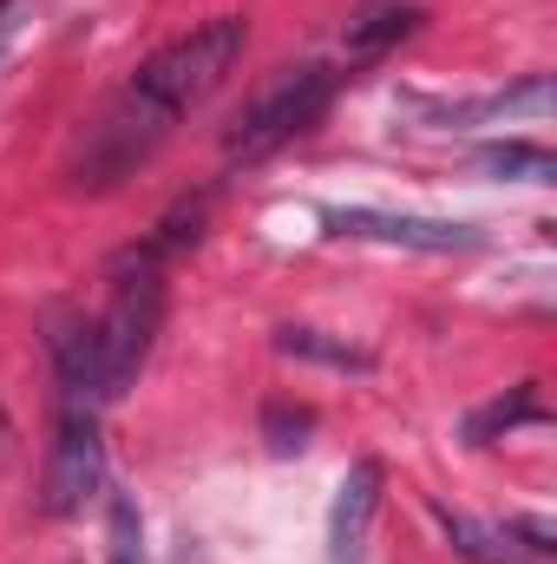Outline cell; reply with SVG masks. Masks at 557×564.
<instances>
[{
  "mask_svg": "<svg viewBox=\"0 0 557 564\" xmlns=\"http://www.w3.org/2000/svg\"><path fill=\"white\" fill-rule=\"evenodd\" d=\"M243 46H250V20L243 13H217L197 33L171 40L164 53H151L132 73V86L106 106V119L92 126V139H86L79 164H73V191H112L119 177H132L144 158L237 73Z\"/></svg>",
  "mask_w": 557,
  "mask_h": 564,
  "instance_id": "6da1fadb",
  "label": "cell"
},
{
  "mask_svg": "<svg viewBox=\"0 0 557 564\" xmlns=\"http://www.w3.org/2000/svg\"><path fill=\"white\" fill-rule=\"evenodd\" d=\"M164 270L171 263H157L144 243L132 250H119L112 263H106V315L92 322L99 328V368H106V401H119L132 381H139V368L151 361V341H157V328H164Z\"/></svg>",
  "mask_w": 557,
  "mask_h": 564,
  "instance_id": "7a4b0ae2",
  "label": "cell"
},
{
  "mask_svg": "<svg viewBox=\"0 0 557 564\" xmlns=\"http://www.w3.org/2000/svg\"><path fill=\"white\" fill-rule=\"evenodd\" d=\"M341 93V73L321 66V59H302V66H282L276 79L230 119L223 132V164H263L276 158L282 144H295Z\"/></svg>",
  "mask_w": 557,
  "mask_h": 564,
  "instance_id": "3957f363",
  "label": "cell"
},
{
  "mask_svg": "<svg viewBox=\"0 0 557 564\" xmlns=\"http://www.w3.org/2000/svg\"><path fill=\"white\" fill-rule=\"evenodd\" d=\"M99 492H106V433H99V414L92 408H66L59 414V433H53V453H46L40 506L53 519H73Z\"/></svg>",
  "mask_w": 557,
  "mask_h": 564,
  "instance_id": "277c9868",
  "label": "cell"
},
{
  "mask_svg": "<svg viewBox=\"0 0 557 564\" xmlns=\"http://www.w3.org/2000/svg\"><path fill=\"white\" fill-rule=\"evenodd\" d=\"M335 237H361V243H387V250H419V257H472L485 250V230L472 224H446V217H407V210H328Z\"/></svg>",
  "mask_w": 557,
  "mask_h": 564,
  "instance_id": "5b68a950",
  "label": "cell"
},
{
  "mask_svg": "<svg viewBox=\"0 0 557 564\" xmlns=\"http://www.w3.org/2000/svg\"><path fill=\"white\" fill-rule=\"evenodd\" d=\"M46 355H53V375H59V401L66 408H106V368H99V328L79 315V308H66V302H53L46 308Z\"/></svg>",
  "mask_w": 557,
  "mask_h": 564,
  "instance_id": "8992f818",
  "label": "cell"
},
{
  "mask_svg": "<svg viewBox=\"0 0 557 564\" xmlns=\"http://www.w3.org/2000/svg\"><path fill=\"white\" fill-rule=\"evenodd\" d=\"M381 486H387V466L374 453H361L341 486H335V506H328V564H361L368 558V532H374V512H381Z\"/></svg>",
  "mask_w": 557,
  "mask_h": 564,
  "instance_id": "52a82bcc",
  "label": "cell"
},
{
  "mask_svg": "<svg viewBox=\"0 0 557 564\" xmlns=\"http://www.w3.org/2000/svg\"><path fill=\"white\" fill-rule=\"evenodd\" d=\"M545 106H551L545 73H532L512 93H485V99H414V112L433 126H492V119H518V112H545Z\"/></svg>",
  "mask_w": 557,
  "mask_h": 564,
  "instance_id": "ba28073f",
  "label": "cell"
},
{
  "mask_svg": "<svg viewBox=\"0 0 557 564\" xmlns=\"http://www.w3.org/2000/svg\"><path fill=\"white\" fill-rule=\"evenodd\" d=\"M419 20H426V7H419V0H368V7L348 20L341 46H348L354 59H374V53L401 46L407 33H419Z\"/></svg>",
  "mask_w": 557,
  "mask_h": 564,
  "instance_id": "9c48e42d",
  "label": "cell"
},
{
  "mask_svg": "<svg viewBox=\"0 0 557 564\" xmlns=\"http://www.w3.org/2000/svg\"><path fill=\"white\" fill-rule=\"evenodd\" d=\"M276 355H288V361H315V368H335V375H368V368H374V355H368L361 341H348V335H321V328H295V322H282L276 328Z\"/></svg>",
  "mask_w": 557,
  "mask_h": 564,
  "instance_id": "30bf717a",
  "label": "cell"
},
{
  "mask_svg": "<svg viewBox=\"0 0 557 564\" xmlns=\"http://www.w3.org/2000/svg\"><path fill=\"white\" fill-rule=\"evenodd\" d=\"M545 421H551L545 388H538V381H518L512 394H499V401H485L479 414H466V440H472V446H492V440L512 433V426H545Z\"/></svg>",
  "mask_w": 557,
  "mask_h": 564,
  "instance_id": "8fae6325",
  "label": "cell"
},
{
  "mask_svg": "<svg viewBox=\"0 0 557 564\" xmlns=\"http://www.w3.org/2000/svg\"><path fill=\"white\" fill-rule=\"evenodd\" d=\"M433 519L446 525L452 552H459L466 564H532L518 545H512L505 525H479V519H466V512H452V506H433Z\"/></svg>",
  "mask_w": 557,
  "mask_h": 564,
  "instance_id": "7c38bea8",
  "label": "cell"
},
{
  "mask_svg": "<svg viewBox=\"0 0 557 564\" xmlns=\"http://www.w3.org/2000/svg\"><path fill=\"white\" fill-rule=\"evenodd\" d=\"M479 164L505 184H557V158L551 144H532V139H505V144H485Z\"/></svg>",
  "mask_w": 557,
  "mask_h": 564,
  "instance_id": "4fadbf2b",
  "label": "cell"
},
{
  "mask_svg": "<svg viewBox=\"0 0 557 564\" xmlns=\"http://www.w3.org/2000/svg\"><path fill=\"white\" fill-rule=\"evenodd\" d=\"M204 210H210V197H177V204L157 217V230L144 237V250H151L157 263H177L184 250H197V237H204Z\"/></svg>",
  "mask_w": 557,
  "mask_h": 564,
  "instance_id": "5bb4252c",
  "label": "cell"
},
{
  "mask_svg": "<svg viewBox=\"0 0 557 564\" xmlns=\"http://www.w3.org/2000/svg\"><path fill=\"white\" fill-rule=\"evenodd\" d=\"M308 440H315V408H302V401H263V446L276 459H295Z\"/></svg>",
  "mask_w": 557,
  "mask_h": 564,
  "instance_id": "9a60e30c",
  "label": "cell"
},
{
  "mask_svg": "<svg viewBox=\"0 0 557 564\" xmlns=\"http://www.w3.org/2000/svg\"><path fill=\"white\" fill-rule=\"evenodd\" d=\"M106 558L112 564H144V519L132 492H112L106 506Z\"/></svg>",
  "mask_w": 557,
  "mask_h": 564,
  "instance_id": "2e32d148",
  "label": "cell"
},
{
  "mask_svg": "<svg viewBox=\"0 0 557 564\" xmlns=\"http://www.w3.org/2000/svg\"><path fill=\"white\" fill-rule=\"evenodd\" d=\"M505 532H512V539H525V552H532V558H545V552H551V525H545V519H512Z\"/></svg>",
  "mask_w": 557,
  "mask_h": 564,
  "instance_id": "e0dca14e",
  "label": "cell"
},
{
  "mask_svg": "<svg viewBox=\"0 0 557 564\" xmlns=\"http://www.w3.org/2000/svg\"><path fill=\"white\" fill-rule=\"evenodd\" d=\"M20 20H26V0H0V53L13 46V33H20Z\"/></svg>",
  "mask_w": 557,
  "mask_h": 564,
  "instance_id": "ac0fdd59",
  "label": "cell"
},
{
  "mask_svg": "<svg viewBox=\"0 0 557 564\" xmlns=\"http://www.w3.org/2000/svg\"><path fill=\"white\" fill-rule=\"evenodd\" d=\"M171 564H210V552H204V539H177V552H171Z\"/></svg>",
  "mask_w": 557,
  "mask_h": 564,
  "instance_id": "d6986e66",
  "label": "cell"
}]
</instances>
